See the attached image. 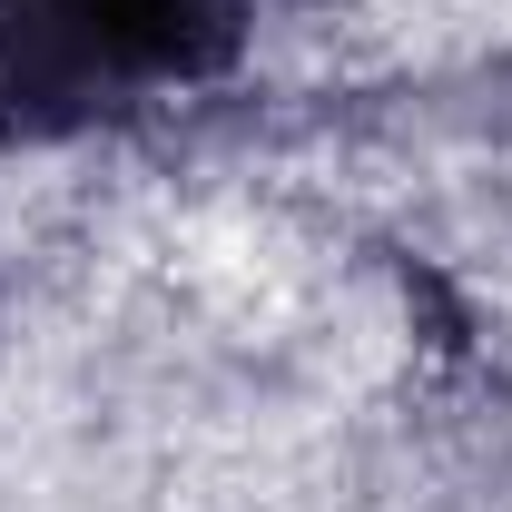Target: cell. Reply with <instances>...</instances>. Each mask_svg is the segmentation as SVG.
I'll list each match as a JSON object with an SVG mask.
<instances>
[{
	"label": "cell",
	"instance_id": "obj_1",
	"mask_svg": "<svg viewBox=\"0 0 512 512\" xmlns=\"http://www.w3.org/2000/svg\"><path fill=\"white\" fill-rule=\"evenodd\" d=\"M256 0H0V148L109 128L247 50Z\"/></svg>",
	"mask_w": 512,
	"mask_h": 512
}]
</instances>
